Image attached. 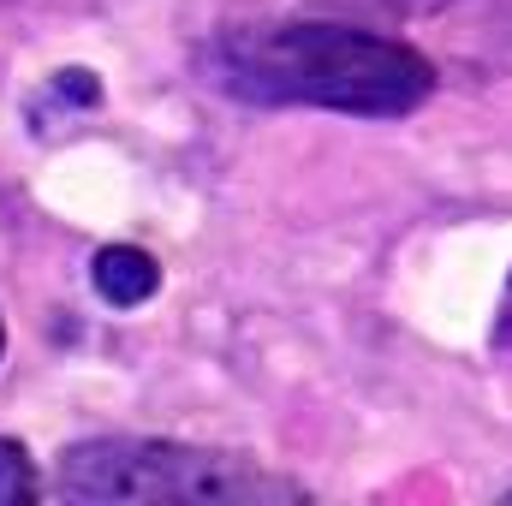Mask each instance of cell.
Masks as SVG:
<instances>
[{
	"instance_id": "obj_5",
	"label": "cell",
	"mask_w": 512,
	"mask_h": 506,
	"mask_svg": "<svg viewBox=\"0 0 512 506\" xmlns=\"http://www.w3.org/2000/svg\"><path fill=\"white\" fill-rule=\"evenodd\" d=\"M0 346H6V328H0Z\"/></svg>"
},
{
	"instance_id": "obj_3",
	"label": "cell",
	"mask_w": 512,
	"mask_h": 506,
	"mask_svg": "<svg viewBox=\"0 0 512 506\" xmlns=\"http://www.w3.org/2000/svg\"><path fill=\"white\" fill-rule=\"evenodd\" d=\"M96 292L114 304V310H137V304H149L155 298V286H161V262L149 251H137V245H108V251H96Z\"/></svg>"
},
{
	"instance_id": "obj_1",
	"label": "cell",
	"mask_w": 512,
	"mask_h": 506,
	"mask_svg": "<svg viewBox=\"0 0 512 506\" xmlns=\"http://www.w3.org/2000/svg\"><path fill=\"white\" fill-rule=\"evenodd\" d=\"M203 78L256 108H328L358 120H399L435 90V66L411 42L310 18L221 30L203 48Z\"/></svg>"
},
{
	"instance_id": "obj_4",
	"label": "cell",
	"mask_w": 512,
	"mask_h": 506,
	"mask_svg": "<svg viewBox=\"0 0 512 506\" xmlns=\"http://www.w3.org/2000/svg\"><path fill=\"white\" fill-rule=\"evenodd\" d=\"M30 501H42V477L24 453V441L0 435V506H30Z\"/></svg>"
},
{
	"instance_id": "obj_2",
	"label": "cell",
	"mask_w": 512,
	"mask_h": 506,
	"mask_svg": "<svg viewBox=\"0 0 512 506\" xmlns=\"http://www.w3.org/2000/svg\"><path fill=\"white\" fill-rule=\"evenodd\" d=\"M54 489L84 506H292L304 483L215 447L143 441V435H96L72 441L54 459Z\"/></svg>"
}]
</instances>
